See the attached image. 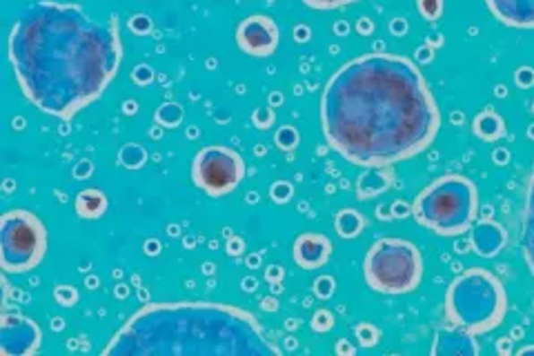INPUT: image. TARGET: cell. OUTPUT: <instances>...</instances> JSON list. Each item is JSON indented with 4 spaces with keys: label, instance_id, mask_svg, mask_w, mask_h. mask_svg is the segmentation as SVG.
Returning <instances> with one entry per match:
<instances>
[{
    "label": "cell",
    "instance_id": "6da1fadb",
    "mask_svg": "<svg viewBox=\"0 0 534 356\" xmlns=\"http://www.w3.org/2000/svg\"><path fill=\"white\" fill-rule=\"evenodd\" d=\"M328 145L349 165L390 168L421 154L441 127V112L421 69L394 54L345 63L321 96Z\"/></svg>",
    "mask_w": 534,
    "mask_h": 356
},
{
    "label": "cell",
    "instance_id": "7a4b0ae2",
    "mask_svg": "<svg viewBox=\"0 0 534 356\" xmlns=\"http://www.w3.org/2000/svg\"><path fill=\"white\" fill-rule=\"evenodd\" d=\"M121 58L116 18L105 25L78 4L56 0L30 4L9 34V63L25 99L63 120L103 96Z\"/></svg>",
    "mask_w": 534,
    "mask_h": 356
},
{
    "label": "cell",
    "instance_id": "3957f363",
    "mask_svg": "<svg viewBox=\"0 0 534 356\" xmlns=\"http://www.w3.org/2000/svg\"><path fill=\"white\" fill-rule=\"evenodd\" d=\"M103 356H280L250 309L211 300H172L136 309Z\"/></svg>",
    "mask_w": 534,
    "mask_h": 356
},
{
    "label": "cell",
    "instance_id": "277c9868",
    "mask_svg": "<svg viewBox=\"0 0 534 356\" xmlns=\"http://www.w3.org/2000/svg\"><path fill=\"white\" fill-rule=\"evenodd\" d=\"M508 297L501 279L483 267H469L445 292V317L469 334H486L504 323Z\"/></svg>",
    "mask_w": 534,
    "mask_h": 356
},
{
    "label": "cell",
    "instance_id": "5b68a950",
    "mask_svg": "<svg viewBox=\"0 0 534 356\" xmlns=\"http://www.w3.org/2000/svg\"><path fill=\"white\" fill-rule=\"evenodd\" d=\"M412 214L436 237H461L477 221V185L463 174H444L418 192Z\"/></svg>",
    "mask_w": 534,
    "mask_h": 356
},
{
    "label": "cell",
    "instance_id": "8992f818",
    "mask_svg": "<svg viewBox=\"0 0 534 356\" xmlns=\"http://www.w3.org/2000/svg\"><path fill=\"white\" fill-rule=\"evenodd\" d=\"M363 274L370 290L379 294L414 292L423 279V256L412 240L379 239L367 249Z\"/></svg>",
    "mask_w": 534,
    "mask_h": 356
},
{
    "label": "cell",
    "instance_id": "52a82bcc",
    "mask_svg": "<svg viewBox=\"0 0 534 356\" xmlns=\"http://www.w3.org/2000/svg\"><path fill=\"white\" fill-rule=\"evenodd\" d=\"M47 252V230L30 210H9L0 219V265L7 274H27Z\"/></svg>",
    "mask_w": 534,
    "mask_h": 356
},
{
    "label": "cell",
    "instance_id": "ba28073f",
    "mask_svg": "<svg viewBox=\"0 0 534 356\" xmlns=\"http://www.w3.org/2000/svg\"><path fill=\"white\" fill-rule=\"evenodd\" d=\"M247 168L237 150L225 145H207L192 161V180L207 196L223 198L245 178Z\"/></svg>",
    "mask_w": 534,
    "mask_h": 356
},
{
    "label": "cell",
    "instance_id": "9c48e42d",
    "mask_svg": "<svg viewBox=\"0 0 534 356\" xmlns=\"http://www.w3.org/2000/svg\"><path fill=\"white\" fill-rule=\"evenodd\" d=\"M43 345V330L34 318L21 312H3L0 317V354L34 356Z\"/></svg>",
    "mask_w": 534,
    "mask_h": 356
},
{
    "label": "cell",
    "instance_id": "30bf717a",
    "mask_svg": "<svg viewBox=\"0 0 534 356\" xmlns=\"http://www.w3.org/2000/svg\"><path fill=\"white\" fill-rule=\"evenodd\" d=\"M237 43L247 56L267 58L279 49V27L263 13L247 16L237 27Z\"/></svg>",
    "mask_w": 534,
    "mask_h": 356
},
{
    "label": "cell",
    "instance_id": "8fae6325",
    "mask_svg": "<svg viewBox=\"0 0 534 356\" xmlns=\"http://www.w3.org/2000/svg\"><path fill=\"white\" fill-rule=\"evenodd\" d=\"M330 254H332V243H330L325 234L303 232L301 237L294 240V263L303 267V270H319L330 261Z\"/></svg>",
    "mask_w": 534,
    "mask_h": 356
},
{
    "label": "cell",
    "instance_id": "7c38bea8",
    "mask_svg": "<svg viewBox=\"0 0 534 356\" xmlns=\"http://www.w3.org/2000/svg\"><path fill=\"white\" fill-rule=\"evenodd\" d=\"M492 16L508 27H534V0H486Z\"/></svg>",
    "mask_w": 534,
    "mask_h": 356
},
{
    "label": "cell",
    "instance_id": "4fadbf2b",
    "mask_svg": "<svg viewBox=\"0 0 534 356\" xmlns=\"http://www.w3.org/2000/svg\"><path fill=\"white\" fill-rule=\"evenodd\" d=\"M505 240H508L505 230L501 228L499 223H492V221H483V223H478L477 228L472 230L474 249H477V254H481V256L486 258L499 254L501 249H504Z\"/></svg>",
    "mask_w": 534,
    "mask_h": 356
},
{
    "label": "cell",
    "instance_id": "5bb4252c",
    "mask_svg": "<svg viewBox=\"0 0 534 356\" xmlns=\"http://www.w3.org/2000/svg\"><path fill=\"white\" fill-rule=\"evenodd\" d=\"M478 345L474 343V334L461 330V327H454L452 332H444V334L436 336V343L432 348V354H454V356H466V354H477Z\"/></svg>",
    "mask_w": 534,
    "mask_h": 356
},
{
    "label": "cell",
    "instance_id": "9a60e30c",
    "mask_svg": "<svg viewBox=\"0 0 534 356\" xmlns=\"http://www.w3.org/2000/svg\"><path fill=\"white\" fill-rule=\"evenodd\" d=\"M390 185H392V174L388 168H367V172L357 180V194L361 201H367L388 192Z\"/></svg>",
    "mask_w": 534,
    "mask_h": 356
},
{
    "label": "cell",
    "instance_id": "2e32d148",
    "mask_svg": "<svg viewBox=\"0 0 534 356\" xmlns=\"http://www.w3.org/2000/svg\"><path fill=\"white\" fill-rule=\"evenodd\" d=\"M73 207H76V214L81 216V219L94 221V219H100V216L108 212L109 201H108V196L100 192V189L90 187V189H82V192L76 194Z\"/></svg>",
    "mask_w": 534,
    "mask_h": 356
},
{
    "label": "cell",
    "instance_id": "e0dca14e",
    "mask_svg": "<svg viewBox=\"0 0 534 356\" xmlns=\"http://www.w3.org/2000/svg\"><path fill=\"white\" fill-rule=\"evenodd\" d=\"M523 258H526L530 274L534 276V169L530 177V185H528L526 194V207H523Z\"/></svg>",
    "mask_w": 534,
    "mask_h": 356
},
{
    "label": "cell",
    "instance_id": "ac0fdd59",
    "mask_svg": "<svg viewBox=\"0 0 534 356\" xmlns=\"http://www.w3.org/2000/svg\"><path fill=\"white\" fill-rule=\"evenodd\" d=\"M472 129H474V136L481 138V141L486 143H496L505 136L504 118H501L496 112H492V109H486V112L478 114V117L474 118Z\"/></svg>",
    "mask_w": 534,
    "mask_h": 356
},
{
    "label": "cell",
    "instance_id": "d6986e66",
    "mask_svg": "<svg viewBox=\"0 0 534 356\" xmlns=\"http://www.w3.org/2000/svg\"><path fill=\"white\" fill-rule=\"evenodd\" d=\"M334 230L340 239H357L366 230V219L357 210H340L334 219Z\"/></svg>",
    "mask_w": 534,
    "mask_h": 356
},
{
    "label": "cell",
    "instance_id": "ffe728a7",
    "mask_svg": "<svg viewBox=\"0 0 534 356\" xmlns=\"http://www.w3.org/2000/svg\"><path fill=\"white\" fill-rule=\"evenodd\" d=\"M156 123L163 127H177L183 123V108L178 103H165L163 108L156 109Z\"/></svg>",
    "mask_w": 534,
    "mask_h": 356
},
{
    "label": "cell",
    "instance_id": "44dd1931",
    "mask_svg": "<svg viewBox=\"0 0 534 356\" xmlns=\"http://www.w3.org/2000/svg\"><path fill=\"white\" fill-rule=\"evenodd\" d=\"M354 336H357L358 345H363V348H375L381 341V330L372 326V323H358L354 327Z\"/></svg>",
    "mask_w": 534,
    "mask_h": 356
},
{
    "label": "cell",
    "instance_id": "7402d4cb",
    "mask_svg": "<svg viewBox=\"0 0 534 356\" xmlns=\"http://www.w3.org/2000/svg\"><path fill=\"white\" fill-rule=\"evenodd\" d=\"M147 159V152L141 145H125L121 150V163L130 169H138Z\"/></svg>",
    "mask_w": 534,
    "mask_h": 356
},
{
    "label": "cell",
    "instance_id": "603a6c76",
    "mask_svg": "<svg viewBox=\"0 0 534 356\" xmlns=\"http://www.w3.org/2000/svg\"><path fill=\"white\" fill-rule=\"evenodd\" d=\"M418 12L427 21H436L444 13V0H418Z\"/></svg>",
    "mask_w": 534,
    "mask_h": 356
},
{
    "label": "cell",
    "instance_id": "cb8c5ba5",
    "mask_svg": "<svg viewBox=\"0 0 534 356\" xmlns=\"http://www.w3.org/2000/svg\"><path fill=\"white\" fill-rule=\"evenodd\" d=\"M54 299H56V303L63 305V308H73V305L78 303V292L72 285H58V288L54 290Z\"/></svg>",
    "mask_w": 534,
    "mask_h": 356
},
{
    "label": "cell",
    "instance_id": "d4e9b609",
    "mask_svg": "<svg viewBox=\"0 0 534 356\" xmlns=\"http://www.w3.org/2000/svg\"><path fill=\"white\" fill-rule=\"evenodd\" d=\"M334 327V317L328 312V309H321L312 317V330L314 332H328Z\"/></svg>",
    "mask_w": 534,
    "mask_h": 356
},
{
    "label": "cell",
    "instance_id": "484cf974",
    "mask_svg": "<svg viewBox=\"0 0 534 356\" xmlns=\"http://www.w3.org/2000/svg\"><path fill=\"white\" fill-rule=\"evenodd\" d=\"M276 143H279L280 150H294L298 143V136L292 127H285L276 134Z\"/></svg>",
    "mask_w": 534,
    "mask_h": 356
},
{
    "label": "cell",
    "instance_id": "4316f807",
    "mask_svg": "<svg viewBox=\"0 0 534 356\" xmlns=\"http://www.w3.org/2000/svg\"><path fill=\"white\" fill-rule=\"evenodd\" d=\"M303 3L312 9H339L345 7V4L357 3V0H303Z\"/></svg>",
    "mask_w": 534,
    "mask_h": 356
},
{
    "label": "cell",
    "instance_id": "83f0119b",
    "mask_svg": "<svg viewBox=\"0 0 534 356\" xmlns=\"http://www.w3.org/2000/svg\"><path fill=\"white\" fill-rule=\"evenodd\" d=\"M289 196H292V187H289L288 183H276L274 187H271V198H274L276 203H288Z\"/></svg>",
    "mask_w": 534,
    "mask_h": 356
},
{
    "label": "cell",
    "instance_id": "f1b7e54d",
    "mask_svg": "<svg viewBox=\"0 0 534 356\" xmlns=\"http://www.w3.org/2000/svg\"><path fill=\"white\" fill-rule=\"evenodd\" d=\"M332 283H334V281L330 279V276H323V279H319V281H316V283H314L316 294H319L321 299H328L330 294L334 292V285H332Z\"/></svg>",
    "mask_w": 534,
    "mask_h": 356
},
{
    "label": "cell",
    "instance_id": "f546056e",
    "mask_svg": "<svg viewBox=\"0 0 534 356\" xmlns=\"http://www.w3.org/2000/svg\"><path fill=\"white\" fill-rule=\"evenodd\" d=\"M517 82L521 87H530L532 82H534V72H532V69L523 67L521 72H517Z\"/></svg>",
    "mask_w": 534,
    "mask_h": 356
},
{
    "label": "cell",
    "instance_id": "4dcf8cb0",
    "mask_svg": "<svg viewBox=\"0 0 534 356\" xmlns=\"http://www.w3.org/2000/svg\"><path fill=\"white\" fill-rule=\"evenodd\" d=\"M280 274H283V272H280V267H279V265H271L270 270L265 272V276H267V279H270V281H274V283H279Z\"/></svg>",
    "mask_w": 534,
    "mask_h": 356
},
{
    "label": "cell",
    "instance_id": "1f68e13d",
    "mask_svg": "<svg viewBox=\"0 0 534 356\" xmlns=\"http://www.w3.org/2000/svg\"><path fill=\"white\" fill-rule=\"evenodd\" d=\"M274 303H276L274 299H263V308H265V309H267V308H270V309H276V305H274Z\"/></svg>",
    "mask_w": 534,
    "mask_h": 356
}]
</instances>
